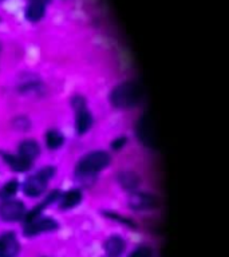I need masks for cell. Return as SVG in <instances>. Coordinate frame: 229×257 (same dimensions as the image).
Here are the masks:
<instances>
[{"mask_svg":"<svg viewBox=\"0 0 229 257\" xmlns=\"http://www.w3.org/2000/svg\"><path fill=\"white\" fill-rule=\"evenodd\" d=\"M4 161L11 166L12 170L15 172H26L31 168V161L26 160L22 156H11V154H3Z\"/></svg>","mask_w":229,"mask_h":257,"instance_id":"11","label":"cell"},{"mask_svg":"<svg viewBox=\"0 0 229 257\" xmlns=\"http://www.w3.org/2000/svg\"><path fill=\"white\" fill-rule=\"evenodd\" d=\"M125 250V241L118 236L110 237L104 242V252L107 257H120Z\"/></svg>","mask_w":229,"mask_h":257,"instance_id":"10","label":"cell"},{"mask_svg":"<svg viewBox=\"0 0 229 257\" xmlns=\"http://www.w3.org/2000/svg\"><path fill=\"white\" fill-rule=\"evenodd\" d=\"M72 104L76 110V120H75V128L78 134H83L90 128L92 123L91 114L88 112L86 108V103L80 96H76L75 99L72 100Z\"/></svg>","mask_w":229,"mask_h":257,"instance_id":"5","label":"cell"},{"mask_svg":"<svg viewBox=\"0 0 229 257\" xmlns=\"http://www.w3.org/2000/svg\"><path fill=\"white\" fill-rule=\"evenodd\" d=\"M80 201H82V193L74 189V190H70L64 194L62 202H60V206L63 209H71L79 204Z\"/></svg>","mask_w":229,"mask_h":257,"instance_id":"14","label":"cell"},{"mask_svg":"<svg viewBox=\"0 0 229 257\" xmlns=\"http://www.w3.org/2000/svg\"><path fill=\"white\" fill-rule=\"evenodd\" d=\"M152 254L153 250L149 246H140V248H137L129 257H152Z\"/></svg>","mask_w":229,"mask_h":257,"instance_id":"18","label":"cell"},{"mask_svg":"<svg viewBox=\"0 0 229 257\" xmlns=\"http://www.w3.org/2000/svg\"><path fill=\"white\" fill-rule=\"evenodd\" d=\"M118 181L120 184L124 186L125 189L128 190H133L136 189L140 184V178L137 176L136 173L132 172V170H125V172H121L120 176H118Z\"/></svg>","mask_w":229,"mask_h":257,"instance_id":"13","label":"cell"},{"mask_svg":"<svg viewBox=\"0 0 229 257\" xmlns=\"http://www.w3.org/2000/svg\"><path fill=\"white\" fill-rule=\"evenodd\" d=\"M18 190V181L12 180L4 185L3 188L0 189V198H10L16 193Z\"/></svg>","mask_w":229,"mask_h":257,"instance_id":"17","label":"cell"},{"mask_svg":"<svg viewBox=\"0 0 229 257\" xmlns=\"http://www.w3.org/2000/svg\"><path fill=\"white\" fill-rule=\"evenodd\" d=\"M46 144H47V146L51 149V150L60 148L62 144H63V136H62L60 133L55 132V130H51V132H48L47 136H46Z\"/></svg>","mask_w":229,"mask_h":257,"instance_id":"16","label":"cell"},{"mask_svg":"<svg viewBox=\"0 0 229 257\" xmlns=\"http://www.w3.org/2000/svg\"><path fill=\"white\" fill-rule=\"evenodd\" d=\"M141 95V88L134 82H124L112 90L110 100L116 107L130 108L140 102Z\"/></svg>","mask_w":229,"mask_h":257,"instance_id":"1","label":"cell"},{"mask_svg":"<svg viewBox=\"0 0 229 257\" xmlns=\"http://www.w3.org/2000/svg\"><path fill=\"white\" fill-rule=\"evenodd\" d=\"M44 8L46 6L38 3H28L27 8H26V18L30 22H39L44 16Z\"/></svg>","mask_w":229,"mask_h":257,"instance_id":"15","label":"cell"},{"mask_svg":"<svg viewBox=\"0 0 229 257\" xmlns=\"http://www.w3.org/2000/svg\"><path fill=\"white\" fill-rule=\"evenodd\" d=\"M137 136L145 146L148 148H157V134L154 123L149 114H144L137 123Z\"/></svg>","mask_w":229,"mask_h":257,"instance_id":"4","label":"cell"},{"mask_svg":"<svg viewBox=\"0 0 229 257\" xmlns=\"http://www.w3.org/2000/svg\"><path fill=\"white\" fill-rule=\"evenodd\" d=\"M58 228V222H55L51 218H39L35 217L30 221H26V228H24V233L27 236H35L42 232H50L54 229Z\"/></svg>","mask_w":229,"mask_h":257,"instance_id":"6","label":"cell"},{"mask_svg":"<svg viewBox=\"0 0 229 257\" xmlns=\"http://www.w3.org/2000/svg\"><path fill=\"white\" fill-rule=\"evenodd\" d=\"M0 2H2V0H0Z\"/></svg>","mask_w":229,"mask_h":257,"instance_id":"22","label":"cell"},{"mask_svg":"<svg viewBox=\"0 0 229 257\" xmlns=\"http://www.w3.org/2000/svg\"><path fill=\"white\" fill-rule=\"evenodd\" d=\"M50 0H30V3H38V4H43V6H46V4L48 3Z\"/></svg>","mask_w":229,"mask_h":257,"instance_id":"20","label":"cell"},{"mask_svg":"<svg viewBox=\"0 0 229 257\" xmlns=\"http://www.w3.org/2000/svg\"><path fill=\"white\" fill-rule=\"evenodd\" d=\"M52 174H54V169L46 168L42 169L40 172H38L34 176L28 177L24 182V193L28 197L40 196L47 189L48 180L51 178Z\"/></svg>","mask_w":229,"mask_h":257,"instance_id":"3","label":"cell"},{"mask_svg":"<svg viewBox=\"0 0 229 257\" xmlns=\"http://www.w3.org/2000/svg\"><path fill=\"white\" fill-rule=\"evenodd\" d=\"M129 204H130V208L136 210H145V209L156 208L158 205V200L149 193H133Z\"/></svg>","mask_w":229,"mask_h":257,"instance_id":"8","label":"cell"},{"mask_svg":"<svg viewBox=\"0 0 229 257\" xmlns=\"http://www.w3.org/2000/svg\"><path fill=\"white\" fill-rule=\"evenodd\" d=\"M0 257H2V252H0Z\"/></svg>","mask_w":229,"mask_h":257,"instance_id":"21","label":"cell"},{"mask_svg":"<svg viewBox=\"0 0 229 257\" xmlns=\"http://www.w3.org/2000/svg\"><path fill=\"white\" fill-rule=\"evenodd\" d=\"M26 209L20 201H4L0 205V217L4 221H19L23 218Z\"/></svg>","mask_w":229,"mask_h":257,"instance_id":"7","label":"cell"},{"mask_svg":"<svg viewBox=\"0 0 229 257\" xmlns=\"http://www.w3.org/2000/svg\"><path fill=\"white\" fill-rule=\"evenodd\" d=\"M110 164V156L106 152H92L84 156L76 165V174L79 177H90L103 170Z\"/></svg>","mask_w":229,"mask_h":257,"instance_id":"2","label":"cell"},{"mask_svg":"<svg viewBox=\"0 0 229 257\" xmlns=\"http://www.w3.org/2000/svg\"><path fill=\"white\" fill-rule=\"evenodd\" d=\"M19 156L32 162L35 157L39 156V145L35 141H24L19 146Z\"/></svg>","mask_w":229,"mask_h":257,"instance_id":"12","label":"cell"},{"mask_svg":"<svg viewBox=\"0 0 229 257\" xmlns=\"http://www.w3.org/2000/svg\"><path fill=\"white\" fill-rule=\"evenodd\" d=\"M125 142H126V138H118L116 142H112L111 148L116 149V150H120L121 146H124L125 145Z\"/></svg>","mask_w":229,"mask_h":257,"instance_id":"19","label":"cell"},{"mask_svg":"<svg viewBox=\"0 0 229 257\" xmlns=\"http://www.w3.org/2000/svg\"><path fill=\"white\" fill-rule=\"evenodd\" d=\"M20 245L15 234L7 232L0 237V252L2 257H16L19 253Z\"/></svg>","mask_w":229,"mask_h":257,"instance_id":"9","label":"cell"}]
</instances>
